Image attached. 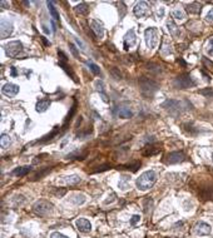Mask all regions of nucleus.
Segmentation results:
<instances>
[{
  "label": "nucleus",
  "instance_id": "nucleus-1",
  "mask_svg": "<svg viewBox=\"0 0 213 238\" xmlns=\"http://www.w3.org/2000/svg\"><path fill=\"white\" fill-rule=\"evenodd\" d=\"M156 181H157V173L154 171H146L137 178L136 184L139 191H148L154 185Z\"/></svg>",
  "mask_w": 213,
  "mask_h": 238
},
{
  "label": "nucleus",
  "instance_id": "nucleus-2",
  "mask_svg": "<svg viewBox=\"0 0 213 238\" xmlns=\"http://www.w3.org/2000/svg\"><path fill=\"white\" fill-rule=\"evenodd\" d=\"M138 83H139V88H140L142 94H143L144 97L152 98L154 95V93L159 89V85L157 84L154 80H152L149 78H146V77H140Z\"/></svg>",
  "mask_w": 213,
  "mask_h": 238
},
{
  "label": "nucleus",
  "instance_id": "nucleus-3",
  "mask_svg": "<svg viewBox=\"0 0 213 238\" xmlns=\"http://www.w3.org/2000/svg\"><path fill=\"white\" fill-rule=\"evenodd\" d=\"M173 87L177 89H188L192 87H196V81L192 78L191 74H182L174 78L173 80Z\"/></svg>",
  "mask_w": 213,
  "mask_h": 238
},
{
  "label": "nucleus",
  "instance_id": "nucleus-4",
  "mask_svg": "<svg viewBox=\"0 0 213 238\" xmlns=\"http://www.w3.org/2000/svg\"><path fill=\"white\" fill-rule=\"evenodd\" d=\"M144 40L148 49H154L158 44V30L156 28H148L144 32Z\"/></svg>",
  "mask_w": 213,
  "mask_h": 238
},
{
  "label": "nucleus",
  "instance_id": "nucleus-5",
  "mask_svg": "<svg viewBox=\"0 0 213 238\" xmlns=\"http://www.w3.org/2000/svg\"><path fill=\"white\" fill-rule=\"evenodd\" d=\"M162 108L168 110L170 114L177 116L183 110V103L179 102V100H176V99H167L163 104H162Z\"/></svg>",
  "mask_w": 213,
  "mask_h": 238
},
{
  "label": "nucleus",
  "instance_id": "nucleus-6",
  "mask_svg": "<svg viewBox=\"0 0 213 238\" xmlns=\"http://www.w3.org/2000/svg\"><path fill=\"white\" fill-rule=\"evenodd\" d=\"M22 51H23V44L19 40L9 41L5 45V53L9 58H18Z\"/></svg>",
  "mask_w": 213,
  "mask_h": 238
},
{
  "label": "nucleus",
  "instance_id": "nucleus-7",
  "mask_svg": "<svg viewBox=\"0 0 213 238\" xmlns=\"http://www.w3.org/2000/svg\"><path fill=\"white\" fill-rule=\"evenodd\" d=\"M14 32V24L10 22L9 19L3 18L2 22H0V36L2 39H6Z\"/></svg>",
  "mask_w": 213,
  "mask_h": 238
},
{
  "label": "nucleus",
  "instance_id": "nucleus-8",
  "mask_svg": "<svg viewBox=\"0 0 213 238\" xmlns=\"http://www.w3.org/2000/svg\"><path fill=\"white\" fill-rule=\"evenodd\" d=\"M33 208H34V212H35L36 214H39V216H46L49 212H52V209H53V204L50 203V202H48V201L42 199V201L36 202V203L34 204Z\"/></svg>",
  "mask_w": 213,
  "mask_h": 238
},
{
  "label": "nucleus",
  "instance_id": "nucleus-9",
  "mask_svg": "<svg viewBox=\"0 0 213 238\" xmlns=\"http://www.w3.org/2000/svg\"><path fill=\"white\" fill-rule=\"evenodd\" d=\"M123 43H124V49L125 50H129L130 48H133L137 44V35H136L134 29H130L125 33Z\"/></svg>",
  "mask_w": 213,
  "mask_h": 238
},
{
  "label": "nucleus",
  "instance_id": "nucleus-10",
  "mask_svg": "<svg viewBox=\"0 0 213 238\" xmlns=\"http://www.w3.org/2000/svg\"><path fill=\"white\" fill-rule=\"evenodd\" d=\"M133 13L137 18H146L148 14H149V6H148V3L147 2H139L136 4L134 9H133Z\"/></svg>",
  "mask_w": 213,
  "mask_h": 238
},
{
  "label": "nucleus",
  "instance_id": "nucleus-11",
  "mask_svg": "<svg viewBox=\"0 0 213 238\" xmlns=\"http://www.w3.org/2000/svg\"><path fill=\"white\" fill-rule=\"evenodd\" d=\"M184 159H186V156L183 152H170L166 157V163L167 164H177V163L183 162Z\"/></svg>",
  "mask_w": 213,
  "mask_h": 238
},
{
  "label": "nucleus",
  "instance_id": "nucleus-12",
  "mask_svg": "<svg viewBox=\"0 0 213 238\" xmlns=\"http://www.w3.org/2000/svg\"><path fill=\"white\" fill-rule=\"evenodd\" d=\"M212 228H211V226L207 224L206 222H198L196 226H194V228H193V232L197 234V236H208L211 233Z\"/></svg>",
  "mask_w": 213,
  "mask_h": 238
},
{
  "label": "nucleus",
  "instance_id": "nucleus-13",
  "mask_svg": "<svg viewBox=\"0 0 213 238\" xmlns=\"http://www.w3.org/2000/svg\"><path fill=\"white\" fill-rule=\"evenodd\" d=\"M114 114L122 119H129L133 117V113L129 109V107H125V105H119L114 109Z\"/></svg>",
  "mask_w": 213,
  "mask_h": 238
},
{
  "label": "nucleus",
  "instance_id": "nucleus-14",
  "mask_svg": "<svg viewBox=\"0 0 213 238\" xmlns=\"http://www.w3.org/2000/svg\"><path fill=\"white\" fill-rule=\"evenodd\" d=\"M2 91L6 97H15L19 93V87L16 84H13V83H6V84L3 85Z\"/></svg>",
  "mask_w": 213,
  "mask_h": 238
},
{
  "label": "nucleus",
  "instance_id": "nucleus-15",
  "mask_svg": "<svg viewBox=\"0 0 213 238\" xmlns=\"http://www.w3.org/2000/svg\"><path fill=\"white\" fill-rule=\"evenodd\" d=\"M90 26H92V30L99 39H102L104 36V26H103L102 22H99L97 19H93L92 22H90Z\"/></svg>",
  "mask_w": 213,
  "mask_h": 238
},
{
  "label": "nucleus",
  "instance_id": "nucleus-16",
  "mask_svg": "<svg viewBox=\"0 0 213 238\" xmlns=\"http://www.w3.org/2000/svg\"><path fill=\"white\" fill-rule=\"evenodd\" d=\"M75 226H77V228L80 231V232H90L92 231V224H90V222L85 218H78L75 221Z\"/></svg>",
  "mask_w": 213,
  "mask_h": 238
},
{
  "label": "nucleus",
  "instance_id": "nucleus-17",
  "mask_svg": "<svg viewBox=\"0 0 213 238\" xmlns=\"http://www.w3.org/2000/svg\"><path fill=\"white\" fill-rule=\"evenodd\" d=\"M82 178L79 177L78 174H72V175H67V177H63L62 179L59 181L60 184H64V185H75L78 183H80Z\"/></svg>",
  "mask_w": 213,
  "mask_h": 238
},
{
  "label": "nucleus",
  "instance_id": "nucleus-18",
  "mask_svg": "<svg viewBox=\"0 0 213 238\" xmlns=\"http://www.w3.org/2000/svg\"><path fill=\"white\" fill-rule=\"evenodd\" d=\"M199 197L204 201H213V185L202 188L199 191Z\"/></svg>",
  "mask_w": 213,
  "mask_h": 238
},
{
  "label": "nucleus",
  "instance_id": "nucleus-19",
  "mask_svg": "<svg viewBox=\"0 0 213 238\" xmlns=\"http://www.w3.org/2000/svg\"><path fill=\"white\" fill-rule=\"evenodd\" d=\"M50 100L49 99H40L38 103H36V105H35V110L38 113H44L49 107H50Z\"/></svg>",
  "mask_w": 213,
  "mask_h": 238
},
{
  "label": "nucleus",
  "instance_id": "nucleus-20",
  "mask_svg": "<svg viewBox=\"0 0 213 238\" xmlns=\"http://www.w3.org/2000/svg\"><path fill=\"white\" fill-rule=\"evenodd\" d=\"M119 188L122 191H127L128 188H130V177L127 174H122L120 179H119Z\"/></svg>",
  "mask_w": 213,
  "mask_h": 238
},
{
  "label": "nucleus",
  "instance_id": "nucleus-21",
  "mask_svg": "<svg viewBox=\"0 0 213 238\" xmlns=\"http://www.w3.org/2000/svg\"><path fill=\"white\" fill-rule=\"evenodd\" d=\"M85 201H87V197L83 193H75L70 197V202L74 203L75 205H82L85 203Z\"/></svg>",
  "mask_w": 213,
  "mask_h": 238
},
{
  "label": "nucleus",
  "instance_id": "nucleus-22",
  "mask_svg": "<svg viewBox=\"0 0 213 238\" xmlns=\"http://www.w3.org/2000/svg\"><path fill=\"white\" fill-rule=\"evenodd\" d=\"M30 171H32V167L30 165H24V167H18L13 171V174L16 175V177H24Z\"/></svg>",
  "mask_w": 213,
  "mask_h": 238
},
{
  "label": "nucleus",
  "instance_id": "nucleus-23",
  "mask_svg": "<svg viewBox=\"0 0 213 238\" xmlns=\"http://www.w3.org/2000/svg\"><path fill=\"white\" fill-rule=\"evenodd\" d=\"M10 144H12V137H10L9 134L3 133L2 136H0V147L3 149H6Z\"/></svg>",
  "mask_w": 213,
  "mask_h": 238
},
{
  "label": "nucleus",
  "instance_id": "nucleus-24",
  "mask_svg": "<svg viewBox=\"0 0 213 238\" xmlns=\"http://www.w3.org/2000/svg\"><path fill=\"white\" fill-rule=\"evenodd\" d=\"M95 87H97V90L99 91L100 97H102L103 102L108 103L109 99H108V97H107V94H105V91H104V84H103V81H102V80H98V81L95 83Z\"/></svg>",
  "mask_w": 213,
  "mask_h": 238
},
{
  "label": "nucleus",
  "instance_id": "nucleus-25",
  "mask_svg": "<svg viewBox=\"0 0 213 238\" xmlns=\"http://www.w3.org/2000/svg\"><path fill=\"white\" fill-rule=\"evenodd\" d=\"M202 10V5L198 3H192L189 5H187V12L189 14H199Z\"/></svg>",
  "mask_w": 213,
  "mask_h": 238
},
{
  "label": "nucleus",
  "instance_id": "nucleus-26",
  "mask_svg": "<svg viewBox=\"0 0 213 238\" xmlns=\"http://www.w3.org/2000/svg\"><path fill=\"white\" fill-rule=\"evenodd\" d=\"M160 152V148L158 147V146H148L147 148H146V150L143 152V154L144 156H154V154H157V153H159Z\"/></svg>",
  "mask_w": 213,
  "mask_h": 238
},
{
  "label": "nucleus",
  "instance_id": "nucleus-27",
  "mask_svg": "<svg viewBox=\"0 0 213 238\" xmlns=\"http://www.w3.org/2000/svg\"><path fill=\"white\" fill-rule=\"evenodd\" d=\"M75 12L80 15H88L89 14V6L85 3H82L75 6Z\"/></svg>",
  "mask_w": 213,
  "mask_h": 238
},
{
  "label": "nucleus",
  "instance_id": "nucleus-28",
  "mask_svg": "<svg viewBox=\"0 0 213 238\" xmlns=\"http://www.w3.org/2000/svg\"><path fill=\"white\" fill-rule=\"evenodd\" d=\"M59 67H62L65 73H67L68 75L72 77V79H73L75 83H78V79H77V77H75V74H74V71H73L72 69H70V67H68L65 63H62V61H59Z\"/></svg>",
  "mask_w": 213,
  "mask_h": 238
},
{
  "label": "nucleus",
  "instance_id": "nucleus-29",
  "mask_svg": "<svg viewBox=\"0 0 213 238\" xmlns=\"http://www.w3.org/2000/svg\"><path fill=\"white\" fill-rule=\"evenodd\" d=\"M46 5H48V9H49V13H50V15H52V18H54L55 20H58L59 22V13L57 12V9H55V6H54V3L53 2H48L46 3Z\"/></svg>",
  "mask_w": 213,
  "mask_h": 238
},
{
  "label": "nucleus",
  "instance_id": "nucleus-30",
  "mask_svg": "<svg viewBox=\"0 0 213 238\" xmlns=\"http://www.w3.org/2000/svg\"><path fill=\"white\" fill-rule=\"evenodd\" d=\"M58 133H59V127L57 126V127H54V129H53L52 132H50V134H48V136H45L43 139L38 140L36 143H45V142H48V140H50V139H53V137H55Z\"/></svg>",
  "mask_w": 213,
  "mask_h": 238
},
{
  "label": "nucleus",
  "instance_id": "nucleus-31",
  "mask_svg": "<svg viewBox=\"0 0 213 238\" xmlns=\"http://www.w3.org/2000/svg\"><path fill=\"white\" fill-rule=\"evenodd\" d=\"M167 26H168L169 33H170L172 35H173V36H176V35L178 34V26L174 24V22H173V20H168Z\"/></svg>",
  "mask_w": 213,
  "mask_h": 238
},
{
  "label": "nucleus",
  "instance_id": "nucleus-32",
  "mask_svg": "<svg viewBox=\"0 0 213 238\" xmlns=\"http://www.w3.org/2000/svg\"><path fill=\"white\" fill-rule=\"evenodd\" d=\"M75 109H77V103H74L73 104V107H72V109H70V113L67 116V118H65V122H64V126H63V129H65V127L68 126V123L72 120V117L74 116V113H75Z\"/></svg>",
  "mask_w": 213,
  "mask_h": 238
},
{
  "label": "nucleus",
  "instance_id": "nucleus-33",
  "mask_svg": "<svg viewBox=\"0 0 213 238\" xmlns=\"http://www.w3.org/2000/svg\"><path fill=\"white\" fill-rule=\"evenodd\" d=\"M162 53H163V54H169L170 53V43H169V41L167 40V39H163V45H162Z\"/></svg>",
  "mask_w": 213,
  "mask_h": 238
},
{
  "label": "nucleus",
  "instance_id": "nucleus-34",
  "mask_svg": "<svg viewBox=\"0 0 213 238\" xmlns=\"http://www.w3.org/2000/svg\"><path fill=\"white\" fill-rule=\"evenodd\" d=\"M110 74H112V77H113L114 79H117V80H120L122 79V73H120V70L118 69V68H115V67H113V68H110Z\"/></svg>",
  "mask_w": 213,
  "mask_h": 238
},
{
  "label": "nucleus",
  "instance_id": "nucleus-35",
  "mask_svg": "<svg viewBox=\"0 0 213 238\" xmlns=\"http://www.w3.org/2000/svg\"><path fill=\"white\" fill-rule=\"evenodd\" d=\"M88 67H89V69L93 71V73L95 74V75H100V69H99V67L97 65V64H94L93 61H88Z\"/></svg>",
  "mask_w": 213,
  "mask_h": 238
},
{
  "label": "nucleus",
  "instance_id": "nucleus-36",
  "mask_svg": "<svg viewBox=\"0 0 213 238\" xmlns=\"http://www.w3.org/2000/svg\"><path fill=\"white\" fill-rule=\"evenodd\" d=\"M199 94L204 95V97H213V89L212 88H204L199 90Z\"/></svg>",
  "mask_w": 213,
  "mask_h": 238
},
{
  "label": "nucleus",
  "instance_id": "nucleus-37",
  "mask_svg": "<svg viewBox=\"0 0 213 238\" xmlns=\"http://www.w3.org/2000/svg\"><path fill=\"white\" fill-rule=\"evenodd\" d=\"M173 16L176 19H178V20H183L186 18V14L182 12V10H174V12H173Z\"/></svg>",
  "mask_w": 213,
  "mask_h": 238
},
{
  "label": "nucleus",
  "instance_id": "nucleus-38",
  "mask_svg": "<svg viewBox=\"0 0 213 238\" xmlns=\"http://www.w3.org/2000/svg\"><path fill=\"white\" fill-rule=\"evenodd\" d=\"M207 53L213 57V38L209 39L208 43H207Z\"/></svg>",
  "mask_w": 213,
  "mask_h": 238
},
{
  "label": "nucleus",
  "instance_id": "nucleus-39",
  "mask_svg": "<svg viewBox=\"0 0 213 238\" xmlns=\"http://www.w3.org/2000/svg\"><path fill=\"white\" fill-rule=\"evenodd\" d=\"M110 169V165L108 164H104V165H100V167H98V169L93 171V173H99V172H104V171H108Z\"/></svg>",
  "mask_w": 213,
  "mask_h": 238
},
{
  "label": "nucleus",
  "instance_id": "nucleus-40",
  "mask_svg": "<svg viewBox=\"0 0 213 238\" xmlns=\"http://www.w3.org/2000/svg\"><path fill=\"white\" fill-rule=\"evenodd\" d=\"M58 55H59V58H60V61H62V63H67V61H68V58H67V55L63 53L62 50H58Z\"/></svg>",
  "mask_w": 213,
  "mask_h": 238
},
{
  "label": "nucleus",
  "instance_id": "nucleus-41",
  "mask_svg": "<svg viewBox=\"0 0 213 238\" xmlns=\"http://www.w3.org/2000/svg\"><path fill=\"white\" fill-rule=\"evenodd\" d=\"M48 172H50V168H45L44 171H42V172H40V173H38L36 175H35V177H34V179H40V178H42L43 177V175H45Z\"/></svg>",
  "mask_w": 213,
  "mask_h": 238
},
{
  "label": "nucleus",
  "instance_id": "nucleus-42",
  "mask_svg": "<svg viewBox=\"0 0 213 238\" xmlns=\"http://www.w3.org/2000/svg\"><path fill=\"white\" fill-rule=\"evenodd\" d=\"M139 221H140V217H139L138 214H134V216L130 218V224H132V226H136Z\"/></svg>",
  "mask_w": 213,
  "mask_h": 238
},
{
  "label": "nucleus",
  "instance_id": "nucleus-43",
  "mask_svg": "<svg viewBox=\"0 0 213 238\" xmlns=\"http://www.w3.org/2000/svg\"><path fill=\"white\" fill-rule=\"evenodd\" d=\"M69 48H70V51L73 53V55H74L75 58H79V53H78V50H77L75 45H74V44H69Z\"/></svg>",
  "mask_w": 213,
  "mask_h": 238
},
{
  "label": "nucleus",
  "instance_id": "nucleus-44",
  "mask_svg": "<svg viewBox=\"0 0 213 238\" xmlns=\"http://www.w3.org/2000/svg\"><path fill=\"white\" fill-rule=\"evenodd\" d=\"M150 205H152V199L147 198V199L144 201V212H146V213H147V212H148V209L150 208Z\"/></svg>",
  "mask_w": 213,
  "mask_h": 238
},
{
  "label": "nucleus",
  "instance_id": "nucleus-45",
  "mask_svg": "<svg viewBox=\"0 0 213 238\" xmlns=\"http://www.w3.org/2000/svg\"><path fill=\"white\" fill-rule=\"evenodd\" d=\"M50 238H68V237L62 234V233H59V232H53L52 234H50Z\"/></svg>",
  "mask_w": 213,
  "mask_h": 238
},
{
  "label": "nucleus",
  "instance_id": "nucleus-46",
  "mask_svg": "<svg viewBox=\"0 0 213 238\" xmlns=\"http://www.w3.org/2000/svg\"><path fill=\"white\" fill-rule=\"evenodd\" d=\"M128 167L130 168V171H132V172H136V171H137V169H138V168L140 167V163H139V162H136L134 164H132V165H128ZM129 168H128V169H129Z\"/></svg>",
  "mask_w": 213,
  "mask_h": 238
},
{
  "label": "nucleus",
  "instance_id": "nucleus-47",
  "mask_svg": "<svg viewBox=\"0 0 213 238\" xmlns=\"http://www.w3.org/2000/svg\"><path fill=\"white\" fill-rule=\"evenodd\" d=\"M206 20H207V22H213V8L208 12V14L206 16Z\"/></svg>",
  "mask_w": 213,
  "mask_h": 238
},
{
  "label": "nucleus",
  "instance_id": "nucleus-48",
  "mask_svg": "<svg viewBox=\"0 0 213 238\" xmlns=\"http://www.w3.org/2000/svg\"><path fill=\"white\" fill-rule=\"evenodd\" d=\"M114 198H115V194H114V193H112V194H110V197H108V199H105V201H104V204H109V203H112V202L114 201Z\"/></svg>",
  "mask_w": 213,
  "mask_h": 238
},
{
  "label": "nucleus",
  "instance_id": "nucleus-49",
  "mask_svg": "<svg viewBox=\"0 0 213 238\" xmlns=\"http://www.w3.org/2000/svg\"><path fill=\"white\" fill-rule=\"evenodd\" d=\"M164 15V8H159L158 10V18H162Z\"/></svg>",
  "mask_w": 213,
  "mask_h": 238
},
{
  "label": "nucleus",
  "instance_id": "nucleus-50",
  "mask_svg": "<svg viewBox=\"0 0 213 238\" xmlns=\"http://www.w3.org/2000/svg\"><path fill=\"white\" fill-rule=\"evenodd\" d=\"M203 61H204V63H206V64H207L208 67H213V63H212V61H208V60H207L206 58L203 59Z\"/></svg>",
  "mask_w": 213,
  "mask_h": 238
},
{
  "label": "nucleus",
  "instance_id": "nucleus-51",
  "mask_svg": "<svg viewBox=\"0 0 213 238\" xmlns=\"http://www.w3.org/2000/svg\"><path fill=\"white\" fill-rule=\"evenodd\" d=\"M42 40H43L44 43H45V45H50V43H49V41H48V40H46V39H45L44 36H42Z\"/></svg>",
  "mask_w": 213,
  "mask_h": 238
},
{
  "label": "nucleus",
  "instance_id": "nucleus-52",
  "mask_svg": "<svg viewBox=\"0 0 213 238\" xmlns=\"http://www.w3.org/2000/svg\"><path fill=\"white\" fill-rule=\"evenodd\" d=\"M178 63H180V64H182V67H186V65H187V64H186V63H184V61L182 60V59H178Z\"/></svg>",
  "mask_w": 213,
  "mask_h": 238
},
{
  "label": "nucleus",
  "instance_id": "nucleus-53",
  "mask_svg": "<svg viewBox=\"0 0 213 238\" xmlns=\"http://www.w3.org/2000/svg\"><path fill=\"white\" fill-rule=\"evenodd\" d=\"M12 75H13V77H15V75H16V71H15V68H14V67L12 68Z\"/></svg>",
  "mask_w": 213,
  "mask_h": 238
},
{
  "label": "nucleus",
  "instance_id": "nucleus-54",
  "mask_svg": "<svg viewBox=\"0 0 213 238\" xmlns=\"http://www.w3.org/2000/svg\"><path fill=\"white\" fill-rule=\"evenodd\" d=\"M208 171H209V172H212V173H213V168H211V167H209V168H208Z\"/></svg>",
  "mask_w": 213,
  "mask_h": 238
},
{
  "label": "nucleus",
  "instance_id": "nucleus-55",
  "mask_svg": "<svg viewBox=\"0 0 213 238\" xmlns=\"http://www.w3.org/2000/svg\"><path fill=\"white\" fill-rule=\"evenodd\" d=\"M212 160H213V154H212Z\"/></svg>",
  "mask_w": 213,
  "mask_h": 238
}]
</instances>
